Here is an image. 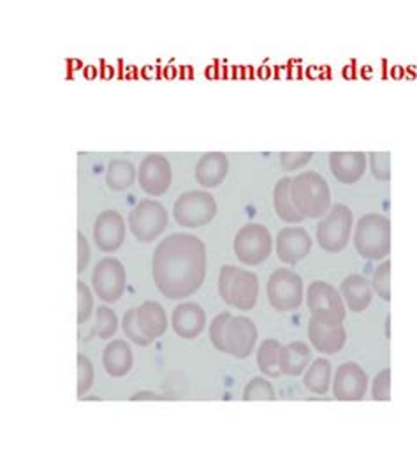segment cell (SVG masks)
Here are the masks:
<instances>
[{"instance_id":"ffe728a7","label":"cell","mask_w":417,"mask_h":469,"mask_svg":"<svg viewBox=\"0 0 417 469\" xmlns=\"http://www.w3.org/2000/svg\"><path fill=\"white\" fill-rule=\"evenodd\" d=\"M134 364L132 349L125 340H111L102 351V367L111 377H124Z\"/></svg>"},{"instance_id":"3957f363","label":"cell","mask_w":417,"mask_h":469,"mask_svg":"<svg viewBox=\"0 0 417 469\" xmlns=\"http://www.w3.org/2000/svg\"><path fill=\"white\" fill-rule=\"evenodd\" d=\"M354 247L365 259H382L391 251V223L380 214L363 215L354 230Z\"/></svg>"},{"instance_id":"5bb4252c","label":"cell","mask_w":417,"mask_h":469,"mask_svg":"<svg viewBox=\"0 0 417 469\" xmlns=\"http://www.w3.org/2000/svg\"><path fill=\"white\" fill-rule=\"evenodd\" d=\"M368 390V376L356 362H347L336 369L333 395L338 401H361Z\"/></svg>"},{"instance_id":"ba28073f","label":"cell","mask_w":417,"mask_h":469,"mask_svg":"<svg viewBox=\"0 0 417 469\" xmlns=\"http://www.w3.org/2000/svg\"><path fill=\"white\" fill-rule=\"evenodd\" d=\"M268 298L273 309L282 312L296 311L303 303V281L291 268L282 267L268 281Z\"/></svg>"},{"instance_id":"e0dca14e","label":"cell","mask_w":417,"mask_h":469,"mask_svg":"<svg viewBox=\"0 0 417 469\" xmlns=\"http://www.w3.org/2000/svg\"><path fill=\"white\" fill-rule=\"evenodd\" d=\"M172 330L181 339H196L206 327V312L199 303H180L171 316Z\"/></svg>"},{"instance_id":"7a4b0ae2","label":"cell","mask_w":417,"mask_h":469,"mask_svg":"<svg viewBox=\"0 0 417 469\" xmlns=\"http://www.w3.org/2000/svg\"><path fill=\"white\" fill-rule=\"evenodd\" d=\"M291 196L303 217L317 219L331 208V190L324 177L315 171L297 175L291 184Z\"/></svg>"},{"instance_id":"d6986e66","label":"cell","mask_w":417,"mask_h":469,"mask_svg":"<svg viewBox=\"0 0 417 469\" xmlns=\"http://www.w3.org/2000/svg\"><path fill=\"white\" fill-rule=\"evenodd\" d=\"M308 337L313 348L324 355H334L343 348L347 340V332L343 325H324L317 320H310Z\"/></svg>"},{"instance_id":"8fae6325","label":"cell","mask_w":417,"mask_h":469,"mask_svg":"<svg viewBox=\"0 0 417 469\" xmlns=\"http://www.w3.org/2000/svg\"><path fill=\"white\" fill-rule=\"evenodd\" d=\"M92 287L102 302H117L125 289V268L117 258H102L92 274Z\"/></svg>"},{"instance_id":"e575fe53","label":"cell","mask_w":417,"mask_h":469,"mask_svg":"<svg viewBox=\"0 0 417 469\" xmlns=\"http://www.w3.org/2000/svg\"><path fill=\"white\" fill-rule=\"evenodd\" d=\"M370 157V166H372V173L377 180H389L391 178V155L387 152H373L368 155Z\"/></svg>"},{"instance_id":"5b68a950","label":"cell","mask_w":417,"mask_h":469,"mask_svg":"<svg viewBox=\"0 0 417 469\" xmlns=\"http://www.w3.org/2000/svg\"><path fill=\"white\" fill-rule=\"evenodd\" d=\"M352 221L354 217L349 206L341 205V203L333 205L329 214L315 228L321 249H324L326 252H331V254L343 251L350 238Z\"/></svg>"},{"instance_id":"7402d4cb","label":"cell","mask_w":417,"mask_h":469,"mask_svg":"<svg viewBox=\"0 0 417 469\" xmlns=\"http://www.w3.org/2000/svg\"><path fill=\"white\" fill-rule=\"evenodd\" d=\"M227 157L220 152H208L196 166V180L203 187H217L227 175Z\"/></svg>"},{"instance_id":"52a82bcc","label":"cell","mask_w":417,"mask_h":469,"mask_svg":"<svg viewBox=\"0 0 417 469\" xmlns=\"http://www.w3.org/2000/svg\"><path fill=\"white\" fill-rule=\"evenodd\" d=\"M217 214V203L206 190H189L174 201L172 215L183 228H199L209 224Z\"/></svg>"},{"instance_id":"74e56055","label":"cell","mask_w":417,"mask_h":469,"mask_svg":"<svg viewBox=\"0 0 417 469\" xmlns=\"http://www.w3.org/2000/svg\"><path fill=\"white\" fill-rule=\"evenodd\" d=\"M312 159V152H284L280 155L282 168L285 171H294Z\"/></svg>"},{"instance_id":"6da1fadb","label":"cell","mask_w":417,"mask_h":469,"mask_svg":"<svg viewBox=\"0 0 417 469\" xmlns=\"http://www.w3.org/2000/svg\"><path fill=\"white\" fill-rule=\"evenodd\" d=\"M157 289L171 300L192 295L206 275V247L189 233L169 234L157 245L152 261Z\"/></svg>"},{"instance_id":"d590c367","label":"cell","mask_w":417,"mask_h":469,"mask_svg":"<svg viewBox=\"0 0 417 469\" xmlns=\"http://www.w3.org/2000/svg\"><path fill=\"white\" fill-rule=\"evenodd\" d=\"M231 314L229 312H222V314L215 316V320L209 323V339H211L213 346L218 349V351L224 353V332H225V325H227Z\"/></svg>"},{"instance_id":"484cf974","label":"cell","mask_w":417,"mask_h":469,"mask_svg":"<svg viewBox=\"0 0 417 469\" xmlns=\"http://www.w3.org/2000/svg\"><path fill=\"white\" fill-rule=\"evenodd\" d=\"M303 384L310 392L317 393V395L328 393L329 384H331V362L326 358L313 360L303 376Z\"/></svg>"},{"instance_id":"ab89813d","label":"cell","mask_w":417,"mask_h":469,"mask_svg":"<svg viewBox=\"0 0 417 469\" xmlns=\"http://www.w3.org/2000/svg\"><path fill=\"white\" fill-rule=\"evenodd\" d=\"M130 399H132V401H143V399H152V401H162V399H166V397H164V395H157V393L145 390V392L134 393V395L130 397Z\"/></svg>"},{"instance_id":"277c9868","label":"cell","mask_w":417,"mask_h":469,"mask_svg":"<svg viewBox=\"0 0 417 469\" xmlns=\"http://www.w3.org/2000/svg\"><path fill=\"white\" fill-rule=\"evenodd\" d=\"M218 293L222 300L231 307H236L240 311H250L257 302L259 281L252 272L225 265L220 268V275H218Z\"/></svg>"},{"instance_id":"d4e9b609","label":"cell","mask_w":417,"mask_h":469,"mask_svg":"<svg viewBox=\"0 0 417 469\" xmlns=\"http://www.w3.org/2000/svg\"><path fill=\"white\" fill-rule=\"evenodd\" d=\"M291 178H282L280 182L275 186L273 190V206L277 212L278 217L284 223H301L303 215L296 210V206L292 203V196H291Z\"/></svg>"},{"instance_id":"f1b7e54d","label":"cell","mask_w":417,"mask_h":469,"mask_svg":"<svg viewBox=\"0 0 417 469\" xmlns=\"http://www.w3.org/2000/svg\"><path fill=\"white\" fill-rule=\"evenodd\" d=\"M118 328V318L117 314L108 307V305H99L95 311V332L100 339L108 340L109 337L115 335Z\"/></svg>"},{"instance_id":"836d02e7","label":"cell","mask_w":417,"mask_h":469,"mask_svg":"<svg viewBox=\"0 0 417 469\" xmlns=\"http://www.w3.org/2000/svg\"><path fill=\"white\" fill-rule=\"evenodd\" d=\"M76 289H78V325H81L88 320L90 314H92L93 298H92L90 287L84 282H81V281H78Z\"/></svg>"},{"instance_id":"4dcf8cb0","label":"cell","mask_w":417,"mask_h":469,"mask_svg":"<svg viewBox=\"0 0 417 469\" xmlns=\"http://www.w3.org/2000/svg\"><path fill=\"white\" fill-rule=\"evenodd\" d=\"M391 263L384 261L377 267L375 274H373L372 286L373 291L377 293L382 300H391Z\"/></svg>"},{"instance_id":"4316f807","label":"cell","mask_w":417,"mask_h":469,"mask_svg":"<svg viewBox=\"0 0 417 469\" xmlns=\"http://www.w3.org/2000/svg\"><path fill=\"white\" fill-rule=\"evenodd\" d=\"M136 180V168L127 159H113L108 164L106 184L111 190H125Z\"/></svg>"},{"instance_id":"f35d334b","label":"cell","mask_w":417,"mask_h":469,"mask_svg":"<svg viewBox=\"0 0 417 469\" xmlns=\"http://www.w3.org/2000/svg\"><path fill=\"white\" fill-rule=\"evenodd\" d=\"M90 261V245L84 238V234L81 231H78V274L86 268Z\"/></svg>"},{"instance_id":"7c38bea8","label":"cell","mask_w":417,"mask_h":469,"mask_svg":"<svg viewBox=\"0 0 417 469\" xmlns=\"http://www.w3.org/2000/svg\"><path fill=\"white\" fill-rule=\"evenodd\" d=\"M257 342V328L245 316H231L224 332V353L247 358Z\"/></svg>"},{"instance_id":"2e32d148","label":"cell","mask_w":417,"mask_h":469,"mask_svg":"<svg viewBox=\"0 0 417 469\" xmlns=\"http://www.w3.org/2000/svg\"><path fill=\"white\" fill-rule=\"evenodd\" d=\"M312 249V238L305 228H284L277 234V256L282 263L296 265L308 256Z\"/></svg>"},{"instance_id":"1f68e13d","label":"cell","mask_w":417,"mask_h":469,"mask_svg":"<svg viewBox=\"0 0 417 469\" xmlns=\"http://www.w3.org/2000/svg\"><path fill=\"white\" fill-rule=\"evenodd\" d=\"M122 328H124L125 335L128 339L136 342L137 346H148L150 340L145 337V333L141 332L139 323H137V309H128L124 314V320H122Z\"/></svg>"},{"instance_id":"9c48e42d","label":"cell","mask_w":417,"mask_h":469,"mask_svg":"<svg viewBox=\"0 0 417 469\" xmlns=\"http://www.w3.org/2000/svg\"><path fill=\"white\" fill-rule=\"evenodd\" d=\"M128 228L139 242H152L167 228L164 205L153 199H141L128 214Z\"/></svg>"},{"instance_id":"8d00e7d4","label":"cell","mask_w":417,"mask_h":469,"mask_svg":"<svg viewBox=\"0 0 417 469\" xmlns=\"http://www.w3.org/2000/svg\"><path fill=\"white\" fill-rule=\"evenodd\" d=\"M372 397L375 401H389L391 399V371L384 369L372 384Z\"/></svg>"},{"instance_id":"8992f818","label":"cell","mask_w":417,"mask_h":469,"mask_svg":"<svg viewBox=\"0 0 417 469\" xmlns=\"http://www.w3.org/2000/svg\"><path fill=\"white\" fill-rule=\"evenodd\" d=\"M306 305L312 318L324 325H341L345 320V303L340 291L324 281H315L306 291Z\"/></svg>"},{"instance_id":"4fadbf2b","label":"cell","mask_w":417,"mask_h":469,"mask_svg":"<svg viewBox=\"0 0 417 469\" xmlns=\"http://www.w3.org/2000/svg\"><path fill=\"white\" fill-rule=\"evenodd\" d=\"M137 180L141 189L150 196H162L171 186V166L161 154L146 155L137 170Z\"/></svg>"},{"instance_id":"ac0fdd59","label":"cell","mask_w":417,"mask_h":469,"mask_svg":"<svg viewBox=\"0 0 417 469\" xmlns=\"http://www.w3.org/2000/svg\"><path fill=\"white\" fill-rule=\"evenodd\" d=\"M329 170L341 184H356L365 175L366 154L363 152H333L329 154Z\"/></svg>"},{"instance_id":"9a60e30c","label":"cell","mask_w":417,"mask_h":469,"mask_svg":"<svg viewBox=\"0 0 417 469\" xmlns=\"http://www.w3.org/2000/svg\"><path fill=\"white\" fill-rule=\"evenodd\" d=\"M125 240V223L117 210L100 212L93 224V242L102 252H113L120 249Z\"/></svg>"},{"instance_id":"30bf717a","label":"cell","mask_w":417,"mask_h":469,"mask_svg":"<svg viewBox=\"0 0 417 469\" xmlns=\"http://www.w3.org/2000/svg\"><path fill=\"white\" fill-rule=\"evenodd\" d=\"M273 238L262 224H245L234 238V254L245 265H259L271 254Z\"/></svg>"},{"instance_id":"d6a6232c","label":"cell","mask_w":417,"mask_h":469,"mask_svg":"<svg viewBox=\"0 0 417 469\" xmlns=\"http://www.w3.org/2000/svg\"><path fill=\"white\" fill-rule=\"evenodd\" d=\"M93 365L84 355H78V399L84 397V393L93 384Z\"/></svg>"},{"instance_id":"cb8c5ba5","label":"cell","mask_w":417,"mask_h":469,"mask_svg":"<svg viewBox=\"0 0 417 469\" xmlns=\"http://www.w3.org/2000/svg\"><path fill=\"white\" fill-rule=\"evenodd\" d=\"M340 293L345 298V302H347V307L354 312L365 311L370 303H372V298H373V291H372V286H370L368 279H365V277L359 274L349 275V277L341 282Z\"/></svg>"},{"instance_id":"f546056e","label":"cell","mask_w":417,"mask_h":469,"mask_svg":"<svg viewBox=\"0 0 417 469\" xmlns=\"http://www.w3.org/2000/svg\"><path fill=\"white\" fill-rule=\"evenodd\" d=\"M243 399L245 401H273L275 399L273 384L264 377H253L243 390Z\"/></svg>"},{"instance_id":"83f0119b","label":"cell","mask_w":417,"mask_h":469,"mask_svg":"<svg viewBox=\"0 0 417 469\" xmlns=\"http://www.w3.org/2000/svg\"><path fill=\"white\" fill-rule=\"evenodd\" d=\"M280 342L275 339H266L257 351V367L269 377H280Z\"/></svg>"},{"instance_id":"44dd1931","label":"cell","mask_w":417,"mask_h":469,"mask_svg":"<svg viewBox=\"0 0 417 469\" xmlns=\"http://www.w3.org/2000/svg\"><path fill=\"white\" fill-rule=\"evenodd\" d=\"M137 323H139L141 332L145 333L146 339L152 340L159 339L166 333L167 328V318H166V311L159 302H148L141 303L137 307Z\"/></svg>"},{"instance_id":"603a6c76","label":"cell","mask_w":417,"mask_h":469,"mask_svg":"<svg viewBox=\"0 0 417 469\" xmlns=\"http://www.w3.org/2000/svg\"><path fill=\"white\" fill-rule=\"evenodd\" d=\"M312 364V351L305 342L294 340L280 348L282 376H301Z\"/></svg>"}]
</instances>
